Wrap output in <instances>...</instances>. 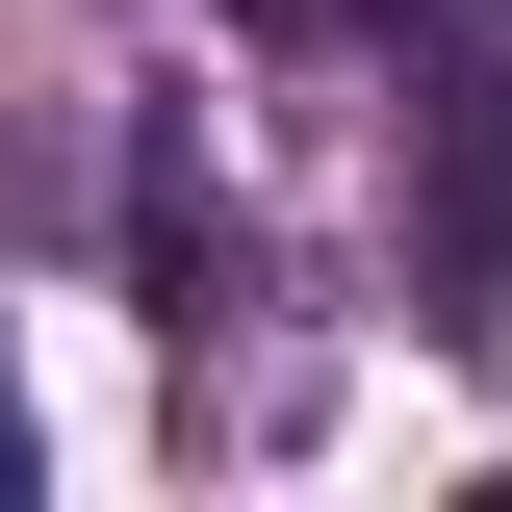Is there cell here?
<instances>
[{"label": "cell", "instance_id": "1", "mask_svg": "<svg viewBox=\"0 0 512 512\" xmlns=\"http://www.w3.org/2000/svg\"><path fill=\"white\" fill-rule=\"evenodd\" d=\"M231 26H282V52H359V26H410V0H231Z\"/></svg>", "mask_w": 512, "mask_h": 512}]
</instances>
